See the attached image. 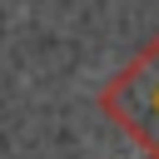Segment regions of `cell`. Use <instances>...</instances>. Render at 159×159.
<instances>
[{
  "mask_svg": "<svg viewBox=\"0 0 159 159\" xmlns=\"http://www.w3.org/2000/svg\"><path fill=\"white\" fill-rule=\"evenodd\" d=\"M99 114L159 159V35L99 89Z\"/></svg>",
  "mask_w": 159,
  "mask_h": 159,
  "instance_id": "1",
  "label": "cell"
}]
</instances>
